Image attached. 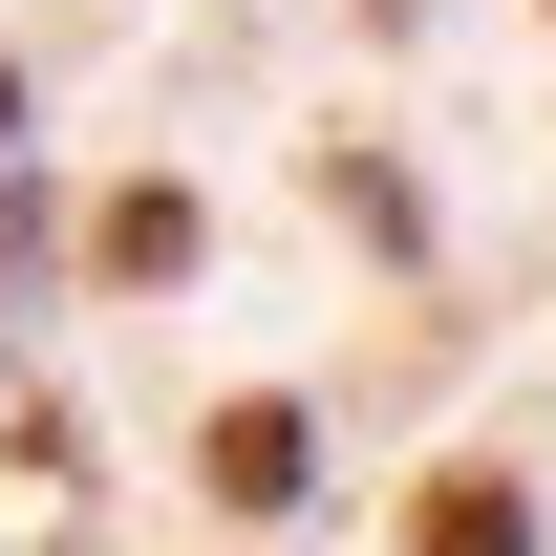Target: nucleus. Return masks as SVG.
I'll return each instance as SVG.
<instances>
[{
  "mask_svg": "<svg viewBox=\"0 0 556 556\" xmlns=\"http://www.w3.org/2000/svg\"><path fill=\"white\" fill-rule=\"evenodd\" d=\"M407 556H535V514H514V471H450L407 514Z\"/></svg>",
  "mask_w": 556,
  "mask_h": 556,
  "instance_id": "2",
  "label": "nucleus"
},
{
  "mask_svg": "<svg viewBox=\"0 0 556 556\" xmlns=\"http://www.w3.org/2000/svg\"><path fill=\"white\" fill-rule=\"evenodd\" d=\"M0 129H22V65H0Z\"/></svg>",
  "mask_w": 556,
  "mask_h": 556,
  "instance_id": "4",
  "label": "nucleus"
},
{
  "mask_svg": "<svg viewBox=\"0 0 556 556\" xmlns=\"http://www.w3.org/2000/svg\"><path fill=\"white\" fill-rule=\"evenodd\" d=\"M214 492L236 514H300V407H214Z\"/></svg>",
  "mask_w": 556,
  "mask_h": 556,
  "instance_id": "1",
  "label": "nucleus"
},
{
  "mask_svg": "<svg viewBox=\"0 0 556 556\" xmlns=\"http://www.w3.org/2000/svg\"><path fill=\"white\" fill-rule=\"evenodd\" d=\"M108 278H193V193H108Z\"/></svg>",
  "mask_w": 556,
  "mask_h": 556,
  "instance_id": "3",
  "label": "nucleus"
}]
</instances>
